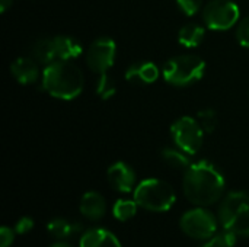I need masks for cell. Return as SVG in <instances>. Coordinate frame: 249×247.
Here are the masks:
<instances>
[{"label": "cell", "mask_w": 249, "mask_h": 247, "mask_svg": "<svg viewBox=\"0 0 249 247\" xmlns=\"http://www.w3.org/2000/svg\"><path fill=\"white\" fill-rule=\"evenodd\" d=\"M223 191L225 178L213 163L201 160L185 170L184 194L191 204L198 207L212 205L220 199Z\"/></svg>", "instance_id": "obj_1"}, {"label": "cell", "mask_w": 249, "mask_h": 247, "mask_svg": "<svg viewBox=\"0 0 249 247\" xmlns=\"http://www.w3.org/2000/svg\"><path fill=\"white\" fill-rule=\"evenodd\" d=\"M32 57L39 64H44V66H48V64L54 63L55 58H57L54 39H48V38L38 39L32 47Z\"/></svg>", "instance_id": "obj_16"}, {"label": "cell", "mask_w": 249, "mask_h": 247, "mask_svg": "<svg viewBox=\"0 0 249 247\" xmlns=\"http://www.w3.org/2000/svg\"><path fill=\"white\" fill-rule=\"evenodd\" d=\"M115 51H117V47H115L114 39L108 36L95 39L86 52L88 67L98 74L107 73L114 64Z\"/></svg>", "instance_id": "obj_9"}, {"label": "cell", "mask_w": 249, "mask_h": 247, "mask_svg": "<svg viewBox=\"0 0 249 247\" xmlns=\"http://www.w3.org/2000/svg\"><path fill=\"white\" fill-rule=\"evenodd\" d=\"M236 38L239 44L245 48H249V16L241 20L236 29Z\"/></svg>", "instance_id": "obj_24"}, {"label": "cell", "mask_w": 249, "mask_h": 247, "mask_svg": "<svg viewBox=\"0 0 249 247\" xmlns=\"http://www.w3.org/2000/svg\"><path fill=\"white\" fill-rule=\"evenodd\" d=\"M206 63L193 54L178 55L171 58L163 67V77L169 84L188 86L200 80L204 74Z\"/></svg>", "instance_id": "obj_5"}, {"label": "cell", "mask_w": 249, "mask_h": 247, "mask_svg": "<svg viewBox=\"0 0 249 247\" xmlns=\"http://www.w3.org/2000/svg\"><path fill=\"white\" fill-rule=\"evenodd\" d=\"M179 226L184 234L188 237L196 240H206L216 233L217 221L210 211L204 208H196L181 217Z\"/></svg>", "instance_id": "obj_7"}, {"label": "cell", "mask_w": 249, "mask_h": 247, "mask_svg": "<svg viewBox=\"0 0 249 247\" xmlns=\"http://www.w3.org/2000/svg\"><path fill=\"white\" fill-rule=\"evenodd\" d=\"M137 202L136 201H130V199H118L114 204L112 213L114 217L118 221H128L130 218H133L137 213Z\"/></svg>", "instance_id": "obj_20"}, {"label": "cell", "mask_w": 249, "mask_h": 247, "mask_svg": "<svg viewBox=\"0 0 249 247\" xmlns=\"http://www.w3.org/2000/svg\"><path fill=\"white\" fill-rule=\"evenodd\" d=\"M162 157L171 167H175V169H188L191 166V162H190L187 153L182 150L165 148L162 151Z\"/></svg>", "instance_id": "obj_18"}, {"label": "cell", "mask_w": 249, "mask_h": 247, "mask_svg": "<svg viewBox=\"0 0 249 247\" xmlns=\"http://www.w3.org/2000/svg\"><path fill=\"white\" fill-rule=\"evenodd\" d=\"M204 39V28L197 23H188L182 26L178 32V41L187 48H194L201 44Z\"/></svg>", "instance_id": "obj_17"}, {"label": "cell", "mask_w": 249, "mask_h": 247, "mask_svg": "<svg viewBox=\"0 0 249 247\" xmlns=\"http://www.w3.org/2000/svg\"><path fill=\"white\" fill-rule=\"evenodd\" d=\"M206 25L213 31L231 29L239 19V7L231 0H212L203 10Z\"/></svg>", "instance_id": "obj_8"}, {"label": "cell", "mask_w": 249, "mask_h": 247, "mask_svg": "<svg viewBox=\"0 0 249 247\" xmlns=\"http://www.w3.org/2000/svg\"><path fill=\"white\" fill-rule=\"evenodd\" d=\"M236 243V234L232 231H226L223 234H219L213 237L209 243H206L203 247H233Z\"/></svg>", "instance_id": "obj_23"}, {"label": "cell", "mask_w": 249, "mask_h": 247, "mask_svg": "<svg viewBox=\"0 0 249 247\" xmlns=\"http://www.w3.org/2000/svg\"><path fill=\"white\" fill-rule=\"evenodd\" d=\"M134 201L147 211L166 213L175 204L177 197L169 183L159 179H144L134 189Z\"/></svg>", "instance_id": "obj_3"}, {"label": "cell", "mask_w": 249, "mask_h": 247, "mask_svg": "<svg viewBox=\"0 0 249 247\" xmlns=\"http://www.w3.org/2000/svg\"><path fill=\"white\" fill-rule=\"evenodd\" d=\"M177 3L185 15L193 16L200 10L203 0H177Z\"/></svg>", "instance_id": "obj_25"}, {"label": "cell", "mask_w": 249, "mask_h": 247, "mask_svg": "<svg viewBox=\"0 0 249 247\" xmlns=\"http://www.w3.org/2000/svg\"><path fill=\"white\" fill-rule=\"evenodd\" d=\"M47 230H48V233H50L53 237L60 239V240L67 239V237L71 236L74 231H77V229H74L73 224H70L69 221H66V220H63V218H54V220H51V221L48 223V226H47Z\"/></svg>", "instance_id": "obj_19"}, {"label": "cell", "mask_w": 249, "mask_h": 247, "mask_svg": "<svg viewBox=\"0 0 249 247\" xmlns=\"http://www.w3.org/2000/svg\"><path fill=\"white\" fill-rule=\"evenodd\" d=\"M80 213L88 220H92V221L101 220L107 213L105 198L101 194L93 192V191L86 192L80 199Z\"/></svg>", "instance_id": "obj_12"}, {"label": "cell", "mask_w": 249, "mask_h": 247, "mask_svg": "<svg viewBox=\"0 0 249 247\" xmlns=\"http://www.w3.org/2000/svg\"><path fill=\"white\" fill-rule=\"evenodd\" d=\"M107 178H108L109 185L115 191L123 192V194L131 192V189L134 188V183H136L134 170L124 162H117V163L111 165L107 172Z\"/></svg>", "instance_id": "obj_10"}, {"label": "cell", "mask_w": 249, "mask_h": 247, "mask_svg": "<svg viewBox=\"0 0 249 247\" xmlns=\"http://www.w3.org/2000/svg\"><path fill=\"white\" fill-rule=\"evenodd\" d=\"M32 227H34V220L29 218V217H22V218L16 223L15 231H16L18 234H25V233L31 231Z\"/></svg>", "instance_id": "obj_26"}, {"label": "cell", "mask_w": 249, "mask_h": 247, "mask_svg": "<svg viewBox=\"0 0 249 247\" xmlns=\"http://www.w3.org/2000/svg\"><path fill=\"white\" fill-rule=\"evenodd\" d=\"M220 221L226 231L249 237V195L245 192H231L222 201L219 210Z\"/></svg>", "instance_id": "obj_4"}, {"label": "cell", "mask_w": 249, "mask_h": 247, "mask_svg": "<svg viewBox=\"0 0 249 247\" xmlns=\"http://www.w3.org/2000/svg\"><path fill=\"white\" fill-rule=\"evenodd\" d=\"M10 71H12L13 77L20 84L35 83L38 80V76H39L36 63L32 58H28V57H19V58H16L12 63V66H10Z\"/></svg>", "instance_id": "obj_13"}, {"label": "cell", "mask_w": 249, "mask_h": 247, "mask_svg": "<svg viewBox=\"0 0 249 247\" xmlns=\"http://www.w3.org/2000/svg\"><path fill=\"white\" fill-rule=\"evenodd\" d=\"M171 134L179 150L187 154H196L203 144L204 130L200 122L191 116H182L171 127Z\"/></svg>", "instance_id": "obj_6"}, {"label": "cell", "mask_w": 249, "mask_h": 247, "mask_svg": "<svg viewBox=\"0 0 249 247\" xmlns=\"http://www.w3.org/2000/svg\"><path fill=\"white\" fill-rule=\"evenodd\" d=\"M54 39V47H55V52H57V58L60 60H71V58H77L82 54V45L70 38V36H55Z\"/></svg>", "instance_id": "obj_15"}, {"label": "cell", "mask_w": 249, "mask_h": 247, "mask_svg": "<svg viewBox=\"0 0 249 247\" xmlns=\"http://www.w3.org/2000/svg\"><path fill=\"white\" fill-rule=\"evenodd\" d=\"M13 243V231L7 227H1L0 230V247H9Z\"/></svg>", "instance_id": "obj_27"}, {"label": "cell", "mask_w": 249, "mask_h": 247, "mask_svg": "<svg viewBox=\"0 0 249 247\" xmlns=\"http://www.w3.org/2000/svg\"><path fill=\"white\" fill-rule=\"evenodd\" d=\"M197 121L200 122L201 128L204 130V132L210 134L216 130L217 127V115L213 109L207 108V109H201L197 114Z\"/></svg>", "instance_id": "obj_22"}, {"label": "cell", "mask_w": 249, "mask_h": 247, "mask_svg": "<svg viewBox=\"0 0 249 247\" xmlns=\"http://www.w3.org/2000/svg\"><path fill=\"white\" fill-rule=\"evenodd\" d=\"M158 77H159V68L156 64H153L150 61H142V63L131 64L125 73V79L128 82L137 83V84L155 83L158 80Z\"/></svg>", "instance_id": "obj_11"}, {"label": "cell", "mask_w": 249, "mask_h": 247, "mask_svg": "<svg viewBox=\"0 0 249 247\" xmlns=\"http://www.w3.org/2000/svg\"><path fill=\"white\" fill-rule=\"evenodd\" d=\"M80 247H123L120 240L105 229H92L83 233Z\"/></svg>", "instance_id": "obj_14"}, {"label": "cell", "mask_w": 249, "mask_h": 247, "mask_svg": "<svg viewBox=\"0 0 249 247\" xmlns=\"http://www.w3.org/2000/svg\"><path fill=\"white\" fill-rule=\"evenodd\" d=\"M12 3H13V0H0V12L4 13L12 6Z\"/></svg>", "instance_id": "obj_28"}, {"label": "cell", "mask_w": 249, "mask_h": 247, "mask_svg": "<svg viewBox=\"0 0 249 247\" xmlns=\"http://www.w3.org/2000/svg\"><path fill=\"white\" fill-rule=\"evenodd\" d=\"M51 247H73L70 246L69 243H66V242H58V243H54Z\"/></svg>", "instance_id": "obj_29"}, {"label": "cell", "mask_w": 249, "mask_h": 247, "mask_svg": "<svg viewBox=\"0 0 249 247\" xmlns=\"http://www.w3.org/2000/svg\"><path fill=\"white\" fill-rule=\"evenodd\" d=\"M117 92V86L114 83V80L107 74V73H102L98 79V83H96V95L107 100L109 98H112Z\"/></svg>", "instance_id": "obj_21"}, {"label": "cell", "mask_w": 249, "mask_h": 247, "mask_svg": "<svg viewBox=\"0 0 249 247\" xmlns=\"http://www.w3.org/2000/svg\"><path fill=\"white\" fill-rule=\"evenodd\" d=\"M42 86L48 95L57 99L70 100L83 89V74L70 60H55L42 71Z\"/></svg>", "instance_id": "obj_2"}]
</instances>
